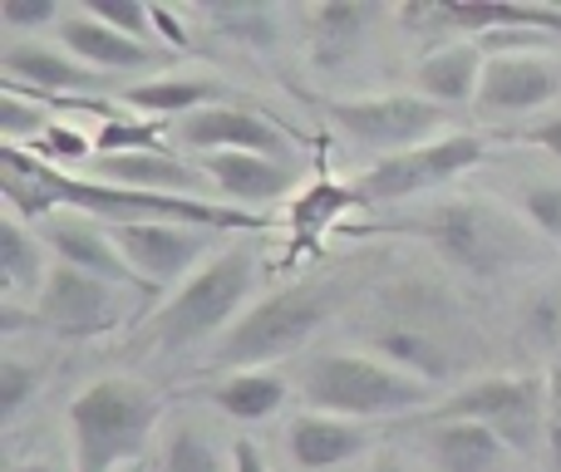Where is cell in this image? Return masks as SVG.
Wrapping results in <instances>:
<instances>
[{"label":"cell","instance_id":"obj_12","mask_svg":"<svg viewBox=\"0 0 561 472\" xmlns=\"http://www.w3.org/2000/svg\"><path fill=\"white\" fill-rule=\"evenodd\" d=\"M114 241L124 251V261L134 266V276L148 290H163L173 280H187V270L203 266L213 232L183 222H124L114 227Z\"/></svg>","mask_w":561,"mask_h":472},{"label":"cell","instance_id":"obj_26","mask_svg":"<svg viewBox=\"0 0 561 472\" xmlns=\"http://www.w3.org/2000/svg\"><path fill=\"white\" fill-rule=\"evenodd\" d=\"M45 241L39 232H30V222H20V217H0V286H5V296H30V290H45Z\"/></svg>","mask_w":561,"mask_h":472},{"label":"cell","instance_id":"obj_41","mask_svg":"<svg viewBox=\"0 0 561 472\" xmlns=\"http://www.w3.org/2000/svg\"><path fill=\"white\" fill-rule=\"evenodd\" d=\"M10 472H59V468H49V463H15Z\"/></svg>","mask_w":561,"mask_h":472},{"label":"cell","instance_id":"obj_13","mask_svg":"<svg viewBox=\"0 0 561 472\" xmlns=\"http://www.w3.org/2000/svg\"><path fill=\"white\" fill-rule=\"evenodd\" d=\"M0 69H5V89H20V94H35V99H94L104 94L114 79L99 74V69L79 65L65 45H39V39H10L0 49Z\"/></svg>","mask_w":561,"mask_h":472},{"label":"cell","instance_id":"obj_16","mask_svg":"<svg viewBox=\"0 0 561 472\" xmlns=\"http://www.w3.org/2000/svg\"><path fill=\"white\" fill-rule=\"evenodd\" d=\"M197 168L213 183L217 203L242 207V212H262V207L290 197L300 183L296 163H280V158H262V153H207L197 158Z\"/></svg>","mask_w":561,"mask_h":472},{"label":"cell","instance_id":"obj_42","mask_svg":"<svg viewBox=\"0 0 561 472\" xmlns=\"http://www.w3.org/2000/svg\"><path fill=\"white\" fill-rule=\"evenodd\" d=\"M124 472H144V463H134V468H124Z\"/></svg>","mask_w":561,"mask_h":472},{"label":"cell","instance_id":"obj_18","mask_svg":"<svg viewBox=\"0 0 561 472\" xmlns=\"http://www.w3.org/2000/svg\"><path fill=\"white\" fill-rule=\"evenodd\" d=\"M84 177L108 187H128V193H158V197H207V177L197 163H187L178 148L163 153H128V158H99L84 168Z\"/></svg>","mask_w":561,"mask_h":472},{"label":"cell","instance_id":"obj_35","mask_svg":"<svg viewBox=\"0 0 561 472\" xmlns=\"http://www.w3.org/2000/svg\"><path fill=\"white\" fill-rule=\"evenodd\" d=\"M65 10L55 0H0V25L25 35V30H39V25H59Z\"/></svg>","mask_w":561,"mask_h":472},{"label":"cell","instance_id":"obj_2","mask_svg":"<svg viewBox=\"0 0 561 472\" xmlns=\"http://www.w3.org/2000/svg\"><path fill=\"white\" fill-rule=\"evenodd\" d=\"M296 394L306 399L310 414H335L355 424H375V418L409 424L434 408V384L385 365L369 349H316L296 369Z\"/></svg>","mask_w":561,"mask_h":472},{"label":"cell","instance_id":"obj_5","mask_svg":"<svg viewBox=\"0 0 561 472\" xmlns=\"http://www.w3.org/2000/svg\"><path fill=\"white\" fill-rule=\"evenodd\" d=\"M340 306V280H296L262 296L222 339L213 345L207 365L217 375H237V369H276L280 359L300 355L316 339V330L335 315Z\"/></svg>","mask_w":561,"mask_h":472},{"label":"cell","instance_id":"obj_40","mask_svg":"<svg viewBox=\"0 0 561 472\" xmlns=\"http://www.w3.org/2000/svg\"><path fill=\"white\" fill-rule=\"evenodd\" d=\"M369 472H404V463H399L394 453H379L375 463H369Z\"/></svg>","mask_w":561,"mask_h":472},{"label":"cell","instance_id":"obj_20","mask_svg":"<svg viewBox=\"0 0 561 472\" xmlns=\"http://www.w3.org/2000/svg\"><path fill=\"white\" fill-rule=\"evenodd\" d=\"M55 35L79 65L99 69V74H148V69H158V59H163L158 45L118 35V30H108L104 20H94L89 10H65Z\"/></svg>","mask_w":561,"mask_h":472},{"label":"cell","instance_id":"obj_29","mask_svg":"<svg viewBox=\"0 0 561 472\" xmlns=\"http://www.w3.org/2000/svg\"><path fill=\"white\" fill-rule=\"evenodd\" d=\"M49 124H55V114L45 108V99L20 94V89L0 94V138H5V148L39 143V138L49 134Z\"/></svg>","mask_w":561,"mask_h":472},{"label":"cell","instance_id":"obj_38","mask_svg":"<svg viewBox=\"0 0 561 472\" xmlns=\"http://www.w3.org/2000/svg\"><path fill=\"white\" fill-rule=\"evenodd\" d=\"M232 472H266V458H262V448H256L252 438H237V448H232Z\"/></svg>","mask_w":561,"mask_h":472},{"label":"cell","instance_id":"obj_32","mask_svg":"<svg viewBox=\"0 0 561 472\" xmlns=\"http://www.w3.org/2000/svg\"><path fill=\"white\" fill-rule=\"evenodd\" d=\"M523 335L542 355H561V290H537L523 306Z\"/></svg>","mask_w":561,"mask_h":472},{"label":"cell","instance_id":"obj_30","mask_svg":"<svg viewBox=\"0 0 561 472\" xmlns=\"http://www.w3.org/2000/svg\"><path fill=\"white\" fill-rule=\"evenodd\" d=\"M39 384H45V365L5 349V359H0V424H15L30 399L39 394Z\"/></svg>","mask_w":561,"mask_h":472},{"label":"cell","instance_id":"obj_14","mask_svg":"<svg viewBox=\"0 0 561 472\" xmlns=\"http://www.w3.org/2000/svg\"><path fill=\"white\" fill-rule=\"evenodd\" d=\"M35 232H39V241H45L49 251H55V266H75V270H84V276L108 280V286L148 290L144 280L134 276V266L124 261V251H118L114 227L99 222V217H84V212L59 207V212H49Z\"/></svg>","mask_w":561,"mask_h":472},{"label":"cell","instance_id":"obj_21","mask_svg":"<svg viewBox=\"0 0 561 472\" xmlns=\"http://www.w3.org/2000/svg\"><path fill=\"white\" fill-rule=\"evenodd\" d=\"M385 20V10L369 0H320L306 10V30H310V65L340 74L345 65H355V55L365 49L369 30Z\"/></svg>","mask_w":561,"mask_h":472},{"label":"cell","instance_id":"obj_11","mask_svg":"<svg viewBox=\"0 0 561 472\" xmlns=\"http://www.w3.org/2000/svg\"><path fill=\"white\" fill-rule=\"evenodd\" d=\"M365 349L379 355L385 365H394V369H404V375L434 384V389L454 384L468 365V355L444 335V330H434L428 320H414L409 310H394V306L385 310V325H375L365 335Z\"/></svg>","mask_w":561,"mask_h":472},{"label":"cell","instance_id":"obj_6","mask_svg":"<svg viewBox=\"0 0 561 472\" xmlns=\"http://www.w3.org/2000/svg\"><path fill=\"white\" fill-rule=\"evenodd\" d=\"M547 418L552 408H547V384L537 375H483L438 399L428 414H419V424H483L513 453H537L547 444Z\"/></svg>","mask_w":561,"mask_h":472},{"label":"cell","instance_id":"obj_4","mask_svg":"<svg viewBox=\"0 0 561 472\" xmlns=\"http://www.w3.org/2000/svg\"><path fill=\"white\" fill-rule=\"evenodd\" d=\"M256 290V241H232V246L213 251L183 286L173 290L163 310L148 325V339L153 349H168V355H183V349H197L207 339H222L237 320L247 315V300Z\"/></svg>","mask_w":561,"mask_h":472},{"label":"cell","instance_id":"obj_36","mask_svg":"<svg viewBox=\"0 0 561 472\" xmlns=\"http://www.w3.org/2000/svg\"><path fill=\"white\" fill-rule=\"evenodd\" d=\"M517 143H533V148H542V153L561 158V114H547V118H537V124H527L523 134H517Z\"/></svg>","mask_w":561,"mask_h":472},{"label":"cell","instance_id":"obj_1","mask_svg":"<svg viewBox=\"0 0 561 472\" xmlns=\"http://www.w3.org/2000/svg\"><path fill=\"white\" fill-rule=\"evenodd\" d=\"M369 232L419 237L444 266L473 280H503L547 256V241L523 222V212H507L488 197H448L424 212L389 217L385 227H369Z\"/></svg>","mask_w":561,"mask_h":472},{"label":"cell","instance_id":"obj_19","mask_svg":"<svg viewBox=\"0 0 561 472\" xmlns=\"http://www.w3.org/2000/svg\"><path fill=\"white\" fill-rule=\"evenodd\" d=\"M375 444H379L375 424H355V418H335V414H310V408L290 418V428H286L290 463L300 472L345 468V463H355V458H365Z\"/></svg>","mask_w":561,"mask_h":472},{"label":"cell","instance_id":"obj_22","mask_svg":"<svg viewBox=\"0 0 561 472\" xmlns=\"http://www.w3.org/2000/svg\"><path fill=\"white\" fill-rule=\"evenodd\" d=\"M488 55L478 49V39H454V45H434L414 65V94H424L438 108H463L478 104L483 89Z\"/></svg>","mask_w":561,"mask_h":472},{"label":"cell","instance_id":"obj_31","mask_svg":"<svg viewBox=\"0 0 561 472\" xmlns=\"http://www.w3.org/2000/svg\"><path fill=\"white\" fill-rule=\"evenodd\" d=\"M517 212L547 246H561V183H523L517 187Z\"/></svg>","mask_w":561,"mask_h":472},{"label":"cell","instance_id":"obj_23","mask_svg":"<svg viewBox=\"0 0 561 472\" xmlns=\"http://www.w3.org/2000/svg\"><path fill=\"white\" fill-rule=\"evenodd\" d=\"M359 207V193L355 183H335V177L320 173L316 183L306 187V193L290 197V212H286V232H290V246H286V261L280 266H296L300 256H310V251H320V241L325 232L340 222L345 212H355Z\"/></svg>","mask_w":561,"mask_h":472},{"label":"cell","instance_id":"obj_9","mask_svg":"<svg viewBox=\"0 0 561 472\" xmlns=\"http://www.w3.org/2000/svg\"><path fill=\"white\" fill-rule=\"evenodd\" d=\"M128 320L124 286H108L99 276H84L75 266H49L45 290L35 296V330H59L69 339H94L108 335Z\"/></svg>","mask_w":561,"mask_h":472},{"label":"cell","instance_id":"obj_33","mask_svg":"<svg viewBox=\"0 0 561 472\" xmlns=\"http://www.w3.org/2000/svg\"><path fill=\"white\" fill-rule=\"evenodd\" d=\"M79 10H89L94 20H104L108 30H118V35L128 39H144V45H153V10L138 5V0H84Z\"/></svg>","mask_w":561,"mask_h":472},{"label":"cell","instance_id":"obj_7","mask_svg":"<svg viewBox=\"0 0 561 472\" xmlns=\"http://www.w3.org/2000/svg\"><path fill=\"white\" fill-rule=\"evenodd\" d=\"M325 118L345 138H355L359 148H369V153L399 158L438 143L448 108L428 104L424 94H369V99H330Z\"/></svg>","mask_w":561,"mask_h":472},{"label":"cell","instance_id":"obj_34","mask_svg":"<svg viewBox=\"0 0 561 472\" xmlns=\"http://www.w3.org/2000/svg\"><path fill=\"white\" fill-rule=\"evenodd\" d=\"M39 153H45V163H75V168H89L94 163V138H84L79 128H69L65 118H55L49 124V134L39 138Z\"/></svg>","mask_w":561,"mask_h":472},{"label":"cell","instance_id":"obj_15","mask_svg":"<svg viewBox=\"0 0 561 472\" xmlns=\"http://www.w3.org/2000/svg\"><path fill=\"white\" fill-rule=\"evenodd\" d=\"M561 94V74L552 59L542 55H493L483 69V89H478V114L483 118H523L542 114Z\"/></svg>","mask_w":561,"mask_h":472},{"label":"cell","instance_id":"obj_10","mask_svg":"<svg viewBox=\"0 0 561 472\" xmlns=\"http://www.w3.org/2000/svg\"><path fill=\"white\" fill-rule=\"evenodd\" d=\"M173 138L183 148H193L197 158H207V153H262V158H280V163H296V134L252 104H213L193 118H178Z\"/></svg>","mask_w":561,"mask_h":472},{"label":"cell","instance_id":"obj_43","mask_svg":"<svg viewBox=\"0 0 561 472\" xmlns=\"http://www.w3.org/2000/svg\"><path fill=\"white\" fill-rule=\"evenodd\" d=\"M557 394H561V369H557Z\"/></svg>","mask_w":561,"mask_h":472},{"label":"cell","instance_id":"obj_27","mask_svg":"<svg viewBox=\"0 0 561 472\" xmlns=\"http://www.w3.org/2000/svg\"><path fill=\"white\" fill-rule=\"evenodd\" d=\"M168 143V124L158 118H144V114H114L99 124L94 134V153L99 158H128V153H163Z\"/></svg>","mask_w":561,"mask_h":472},{"label":"cell","instance_id":"obj_3","mask_svg":"<svg viewBox=\"0 0 561 472\" xmlns=\"http://www.w3.org/2000/svg\"><path fill=\"white\" fill-rule=\"evenodd\" d=\"M163 418V399L128 375L84 384L69 404V472H124L144 463V448Z\"/></svg>","mask_w":561,"mask_h":472},{"label":"cell","instance_id":"obj_39","mask_svg":"<svg viewBox=\"0 0 561 472\" xmlns=\"http://www.w3.org/2000/svg\"><path fill=\"white\" fill-rule=\"evenodd\" d=\"M547 453H552V468L561 472V394L552 399V418H547Z\"/></svg>","mask_w":561,"mask_h":472},{"label":"cell","instance_id":"obj_8","mask_svg":"<svg viewBox=\"0 0 561 472\" xmlns=\"http://www.w3.org/2000/svg\"><path fill=\"white\" fill-rule=\"evenodd\" d=\"M488 153V138L483 134H444L438 143L414 148V153H399V158H379L359 173L355 193L359 207H389V203H409V197L428 193V187H444L454 183L458 173L478 168Z\"/></svg>","mask_w":561,"mask_h":472},{"label":"cell","instance_id":"obj_37","mask_svg":"<svg viewBox=\"0 0 561 472\" xmlns=\"http://www.w3.org/2000/svg\"><path fill=\"white\" fill-rule=\"evenodd\" d=\"M148 10H153V35H163L168 49H187V25L183 20H178L168 5H148Z\"/></svg>","mask_w":561,"mask_h":472},{"label":"cell","instance_id":"obj_24","mask_svg":"<svg viewBox=\"0 0 561 472\" xmlns=\"http://www.w3.org/2000/svg\"><path fill=\"white\" fill-rule=\"evenodd\" d=\"M290 389H296V379L280 369H237V375H217L213 384H203V399L232 424H262V418L280 414Z\"/></svg>","mask_w":561,"mask_h":472},{"label":"cell","instance_id":"obj_17","mask_svg":"<svg viewBox=\"0 0 561 472\" xmlns=\"http://www.w3.org/2000/svg\"><path fill=\"white\" fill-rule=\"evenodd\" d=\"M118 104L128 114L158 118V124H178V118H193L213 104H232V84L217 74H187V69H168V74L138 79V84L118 89Z\"/></svg>","mask_w":561,"mask_h":472},{"label":"cell","instance_id":"obj_25","mask_svg":"<svg viewBox=\"0 0 561 472\" xmlns=\"http://www.w3.org/2000/svg\"><path fill=\"white\" fill-rule=\"evenodd\" d=\"M424 458L434 472H503L513 448L483 424H428Z\"/></svg>","mask_w":561,"mask_h":472},{"label":"cell","instance_id":"obj_28","mask_svg":"<svg viewBox=\"0 0 561 472\" xmlns=\"http://www.w3.org/2000/svg\"><path fill=\"white\" fill-rule=\"evenodd\" d=\"M158 472H232V453H222L203 428L178 424L173 434H168V444H163Z\"/></svg>","mask_w":561,"mask_h":472}]
</instances>
